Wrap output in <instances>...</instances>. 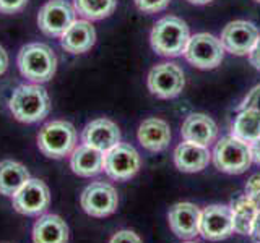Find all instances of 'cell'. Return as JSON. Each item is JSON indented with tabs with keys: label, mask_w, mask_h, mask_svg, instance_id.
<instances>
[{
	"label": "cell",
	"mask_w": 260,
	"mask_h": 243,
	"mask_svg": "<svg viewBox=\"0 0 260 243\" xmlns=\"http://www.w3.org/2000/svg\"><path fill=\"white\" fill-rule=\"evenodd\" d=\"M32 241L35 243H67L69 227L57 214H46L39 217L32 227Z\"/></svg>",
	"instance_id": "20"
},
{
	"label": "cell",
	"mask_w": 260,
	"mask_h": 243,
	"mask_svg": "<svg viewBox=\"0 0 260 243\" xmlns=\"http://www.w3.org/2000/svg\"><path fill=\"white\" fill-rule=\"evenodd\" d=\"M187 2H190L193 5H207L210 2H213V0H187Z\"/></svg>",
	"instance_id": "36"
},
{
	"label": "cell",
	"mask_w": 260,
	"mask_h": 243,
	"mask_svg": "<svg viewBox=\"0 0 260 243\" xmlns=\"http://www.w3.org/2000/svg\"><path fill=\"white\" fill-rule=\"evenodd\" d=\"M77 130L70 122L52 120L39 130L38 148L47 157L62 159L77 148Z\"/></svg>",
	"instance_id": "4"
},
{
	"label": "cell",
	"mask_w": 260,
	"mask_h": 243,
	"mask_svg": "<svg viewBox=\"0 0 260 243\" xmlns=\"http://www.w3.org/2000/svg\"><path fill=\"white\" fill-rule=\"evenodd\" d=\"M28 0H0V12L7 15H13L21 12L26 7Z\"/></svg>",
	"instance_id": "28"
},
{
	"label": "cell",
	"mask_w": 260,
	"mask_h": 243,
	"mask_svg": "<svg viewBox=\"0 0 260 243\" xmlns=\"http://www.w3.org/2000/svg\"><path fill=\"white\" fill-rule=\"evenodd\" d=\"M200 214L199 206L192 202H177L168 213V222L173 233L182 240H190L200 233Z\"/></svg>",
	"instance_id": "14"
},
{
	"label": "cell",
	"mask_w": 260,
	"mask_h": 243,
	"mask_svg": "<svg viewBox=\"0 0 260 243\" xmlns=\"http://www.w3.org/2000/svg\"><path fill=\"white\" fill-rule=\"evenodd\" d=\"M138 143L150 152L165 151L171 143V128L168 122L151 117L143 120L138 127Z\"/></svg>",
	"instance_id": "18"
},
{
	"label": "cell",
	"mask_w": 260,
	"mask_h": 243,
	"mask_svg": "<svg viewBox=\"0 0 260 243\" xmlns=\"http://www.w3.org/2000/svg\"><path fill=\"white\" fill-rule=\"evenodd\" d=\"M146 85L153 96L159 99H173L182 93L185 86L184 71L177 63L165 62L158 63L150 70Z\"/></svg>",
	"instance_id": "7"
},
{
	"label": "cell",
	"mask_w": 260,
	"mask_h": 243,
	"mask_svg": "<svg viewBox=\"0 0 260 243\" xmlns=\"http://www.w3.org/2000/svg\"><path fill=\"white\" fill-rule=\"evenodd\" d=\"M7 68H8V54L5 49L0 46V76L7 71Z\"/></svg>",
	"instance_id": "33"
},
{
	"label": "cell",
	"mask_w": 260,
	"mask_h": 243,
	"mask_svg": "<svg viewBox=\"0 0 260 243\" xmlns=\"http://www.w3.org/2000/svg\"><path fill=\"white\" fill-rule=\"evenodd\" d=\"M239 109H254L260 113V85L255 86L252 91L246 96V99L242 101Z\"/></svg>",
	"instance_id": "27"
},
{
	"label": "cell",
	"mask_w": 260,
	"mask_h": 243,
	"mask_svg": "<svg viewBox=\"0 0 260 243\" xmlns=\"http://www.w3.org/2000/svg\"><path fill=\"white\" fill-rule=\"evenodd\" d=\"M12 198L15 211L23 216H39L51 205L49 186L39 178H29Z\"/></svg>",
	"instance_id": "11"
},
{
	"label": "cell",
	"mask_w": 260,
	"mask_h": 243,
	"mask_svg": "<svg viewBox=\"0 0 260 243\" xmlns=\"http://www.w3.org/2000/svg\"><path fill=\"white\" fill-rule=\"evenodd\" d=\"M109 243H143L142 238L132 230H119L117 233L112 235Z\"/></svg>",
	"instance_id": "29"
},
{
	"label": "cell",
	"mask_w": 260,
	"mask_h": 243,
	"mask_svg": "<svg viewBox=\"0 0 260 243\" xmlns=\"http://www.w3.org/2000/svg\"><path fill=\"white\" fill-rule=\"evenodd\" d=\"M13 117L23 124H36L47 117L51 110V97L44 86L38 83L20 85L12 93L8 102Z\"/></svg>",
	"instance_id": "1"
},
{
	"label": "cell",
	"mask_w": 260,
	"mask_h": 243,
	"mask_svg": "<svg viewBox=\"0 0 260 243\" xmlns=\"http://www.w3.org/2000/svg\"><path fill=\"white\" fill-rule=\"evenodd\" d=\"M140 154L137 152L134 146L127 143H119L104 152L103 170L112 180H128V178L137 175V172L140 170Z\"/></svg>",
	"instance_id": "8"
},
{
	"label": "cell",
	"mask_w": 260,
	"mask_h": 243,
	"mask_svg": "<svg viewBox=\"0 0 260 243\" xmlns=\"http://www.w3.org/2000/svg\"><path fill=\"white\" fill-rule=\"evenodd\" d=\"M96 43V29L88 20H75L60 36V46L65 52L85 54Z\"/></svg>",
	"instance_id": "17"
},
{
	"label": "cell",
	"mask_w": 260,
	"mask_h": 243,
	"mask_svg": "<svg viewBox=\"0 0 260 243\" xmlns=\"http://www.w3.org/2000/svg\"><path fill=\"white\" fill-rule=\"evenodd\" d=\"M77 12L65 0H49L38 13V26L46 36L60 37L70 24L75 21Z\"/></svg>",
	"instance_id": "9"
},
{
	"label": "cell",
	"mask_w": 260,
	"mask_h": 243,
	"mask_svg": "<svg viewBox=\"0 0 260 243\" xmlns=\"http://www.w3.org/2000/svg\"><path fill=\"white\" fill-rule=\"evenodd\" d=\"M184 57L195 68L213 70L223 62L224 49L216 36L208 34V32H199V34L190 36L184 51Z\"/></svg>",
	"instance_id": "6"
},
{
	"label": "cell",
	"mask_w": 260,
	"mask_h": 243,
	"mask_svg": "<svg viewBox=\"0 0 260 243\" xmlns=\"http://www.w3.org/2000/svg\"><path fill=\"white\" fill-rule=\"evenodd\" d=\"M211 159V154L207 146L184 141L174 151V164L181 172L195 174L203 170Z\"/></svg>",
	"instance_id": "19"
},
{
	"label": "cell",
	"mask_w": 260,
	"mask_h": 243,
	"mask_svg": "<svg viewBox=\"0 0 260 243\" xmlns=\"http://www.w3.org/2000/svg\"><path fill=\"white\" fill-rule=\"evenodd\" d=\"M247 194V193H246ZM247 198L250 199V202L254 205V208L257 209V213L260 211V191H255V193H249Z\"/></svg>",
	"instance_id": "35"
},
{
	"label": "cell",
	"mask_w": 260,
	"mask_h": 243,
	"mask_svg": "<svg viewBox=\"0 0 260 243\" xmlns=\"http://www.w3.org/2000/svg\"><path fill=\"white\" fill-rule=\"evenodd\" d=\"M234 232L231 206L211 205L200 214V235L210 241H221Z\"/></svg>",
	"instance_id": "13"
},
{
	"label": "cell",
	"mask_w": 260,
	"mask_h": 243,
	"mask_svg": "<svg viewBox=\"0 0 260 243\" xmlns=\"http://www.w3.org/2000/svg\"><path fill=\"white\" fill-rule=\"evenodd\" d=\"M29 178L28 169L20 162L10 159L0 162V194L13 196Z\"/></svg>",
	"instance_id": "23"
},
{
	"label": "cell",
	"mask_w": 260,
	"mask_h": 243,
	"mask_svg": "<svg viewBox=\"0 0 260 243\" xmlns=\"http://www.w3.org/2000/svg\"><path fill=\"white\" fill-rule=\"evenodd\" d=\"M255 191H260V174H255L252 175L247 183H246V193H255Z\"/></svg>",
	"instance_id": "32"
},
{
	"label": "cell",
	"mask_w": 260,
	"mask_h": 243,
	"mask_svg": "<svg viewBox=\"0 0 260 243\" xmlns=\"http://www.w3.org/2000/svg\"><path fill=\"white\" fill-rule=\"evenodd\" d=\"M249 62H250L252 67L260 71V36L257 39L255 46L252 47V51L249 52Z\"/></svg>",
	"instance_id": "30"
},
{
	"label": "cell",
	"mask_w": 260,
	"mask_h": 243,
	"mask_svg": "<svg viewBox=\"0 0 260 243\" xmlns=\"http://www.w3.org/2000/svg\"><path fill=\"white\" fill-rule=\"evenodd\" d=\"M185 243H197V241H190V240H189V241H185Z\"/></svg>",
	"instance_id": "37"
},
{
	"label": "cell",
	"mask_w": 260,
	"mask_h": 243,
	"mask_svg": "<svg viewBox=\"0 0 260 243\" xmlns=\"http://www.w3.org/2000/svg\"><path fill=\"white\" fill-rule=\"evenodd\" d=\"M250 152H252V160L260 166V138L255 143L250 144Z\"/></svg>",
	"instance_id": "34"
},
{
	"label": "cell",
	"mask_w": 260,
	"mask_h": 243,
	"mask_svg": "<svg viewBox=\"0 0 260 243\" xmlns=\"http://www.w3.org/2000/svg\"><path fill=\"white\" fill-rule=\"evenodd\" d=\"M181 135L184 141L207 146L208 148L211 143H215L218 136V125L207 113H190L184 120Z\"/></svg>",
	"instance_id": "16"
},
{
	"label": "cell",
	"mask_w": 260,
	"mask_h": 243,
	"mask_svg": "<svg viewBox=\"0 0 260 243\" xmlns=\"http://www.w3.org/2000/svg\"><path fill=\"white\" fill-rule=\"evenodd\" d=\"M255 2H257V4H260V0H255Z\"/></svg>",
	"instance_id": "38"
},
{
	"label": "cell",
	"mask_w": 260,
	"mask_h": 243,
	"mask_svg": "<svg viewBox=\"0 0 260 243\" xmlns=\"http://www.w3.org/2000/svg\"><path fill=\"white\" fill-rule=\"evenodd\" d=\"M231 136L249 146L255 143L260 138V113L254 109H239L231 124Z\"/></svg>",
	"instance_id": "22"
},
{
	"label": "cell",
	"mask_w": 260,
	"mask_h": 243,
	"mask_svg": "<svg viewBox=\"0 0 260 243\" xmlns=\"http://www.w3.org/2000/svg\"><path fill=\"white\" fill-rule=\"evenodd\" d=\"M81 208L91 217H108L116 213L119 206V194L112 185L94 182L81 193Z\"/></svg>",
	"instance_id": "10"
},
{
	"label": "cell",
	"mask_w": 260,
	"mask_h": 243,
	"mask_svg": "<svg viewBox=\"0 0 260 243\" xmlns=\"http://www.w3.org/2000/svg\"><path fill=\"white\" fill-rule=\"evenodd\" d=\"M233 211V229L239 235H250L252 222L257 214V209L247 198V194H242L231 201Z\"/></svg>",
	"instance_id": "24"
},
{
	"label": "cell",
	"mask_w": 260,
	"mask_h": 243,
	"mask_svg": "<svg viewBox=\"0 0 260 243\" xmlns=\"http://www.w3.org/2000/svg\"><path fill=\"white\" fill-rule=\"evenodd\" d=\"M18 70L32 83L43 85L51 81L57 70V57L54 51L47 44L43 43H31L20 49L16 57Z\"/></svg>",
	"instance_id": "3"
},
{
	"label": "cell",
	"mask_w": 260,
	"mask_h": 243,
	"mask_svg": "<svg viewBox=\"0 0 260 243\" xmlns=\"http://www.w3.org/2000/svg\"><path fill=\"white\" fill-rule=\"evenodd\" d=\"M250 238H252V241H254V243H260V211L255 214L254 222H252Z\"/></svg>",
	"instance_id": "31"
},
{
	"label": "cell",
	"mask_w": 260,
	"mask_h": 243,
	"mask_svg": "<svg viewBox=\"0 0 260 243\" xmlns=\"http://www.w3.org/2000/svg\"><path fill=\"white\" fill-rule=\"evenodd\" d=\"M258 36L260 32L254 23L236 20L226 24L219 40H221L226 52L233 55H249L252 47L255 46Z\"/></svg>",
	"instance_id": "12"
},
{
	"label": "cell",
	"mask_w": 260,
	"mask_h": 243,
	"mask_svg": "<svg viewBox=\"0 0 260 243\" xmlns=\"http://www.w3.org/2000/svg\"><path fill=\"white\" fill-rule=\"evenodd\" d=\"M211 159H213V164L219 172L230 175L244 174L254 162L252 160L250 146L236 140L231 135L221 138L216 143Z\"/></svg>",
	"instance_id": "5"
},
{
	"label": "cell",
	"mask_w": 260,
	"mask_h": 243,
	"mask_svg": "<svg viewBox=\"0 0 260 243\" xmlns=\"http://www.w3.org/2000/svg\"><path fill=\"white\" fill-rule=\"evenodd\" d=\"M104 152L91 146L80 144L70 154V167L78 177H94L103 172Z\"/></svg>",
	"instance_id": "21"
},
{
	"label": "cell",
	"mask_w": 260,
	"mask_h": 243,
	"mask_svg": "<svg viewBox=\"0 0 260 243\" xmlns=\"http://www.w3.org/2000/svg\"><path fill=\"white\" fill-rule=\"evenodd\" d=\"M116 5L117 0H73L75 12L88 21L108 18L116 10Z\"/></svg>",
	"instance_id": "25"
},
{
	"label": "cell",
	"mask_w": 260,
	"mask_h": 243,
	"mask_svg": "<svg viewBox=\"0 0 260 243\" xmlns=\"http://www.w3.org/2000/svg\"><path fill=\"white\" fill-rule=\"evenodd\" d=\"M189 39L190 31L187 23L174 15H168L158 20L150 34L153 51L161 57L182 55Z\"/></svg>",
	"instance_id": "2"
},
{
	"label": "cell",
	"mask_w": 260,
	"mask_h": 243,
	"mask_svg": "<svg viewBox=\"0 0 260 243\" xmlns=\"http://www.w3.org/2000/svg\"><path fill=\"white\" fill-rule=\"evenodd\" d=\"M81 141L86 146L106 152L120 143V130L109 118H96L83 128Z\"/></svg>",
	"instance_id": "15"
},
{
	"label": "cell",
	"mask_w": 260,
	"mask_h": 243,
	"mask_svg": "<svg viewBox=\"0 0 260 243\" xmlns=\"http://www.w3.org/2000/svg\"><path fill=\"white\" fill-rule=\"evenodd\" d=\"M137 8L143 13H158L166 10L171 0H134Z\"/></svg>",
	"instance_id": "26"
}]
</instances>
